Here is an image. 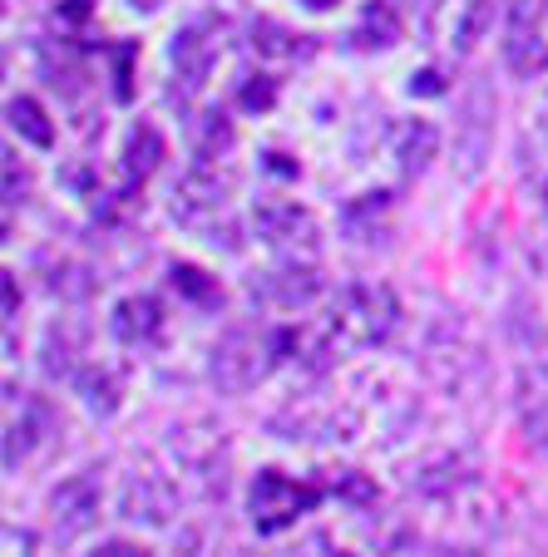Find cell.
<instances>
[{
	"instance_id": "1",
	"label": "cell",
	"mask_w": 548,
	"mask_h": 557,
	"mask_svg": "<svg viewBox=\"0 0 548 557\" xmlns=\"http://www.w3.org/2000/svg\"><path fill=\"white\" fill-rule=\"evenodd\" d=\"M287 346H292L287 331H247V326L228 331V336L218 341V350H212V360H208L212 385H218L222 395H247L257 380H267V370L282 360Z\"/></svg>"
},
{
	"instance_id": "2",
	"label": "cell",
	"mask_w": 548,
	"mask_h": 557,
	"mask_svg": "<svg viewBox=\"0 0 548 557\" xmlns=\"http://www.w3.org/2000/svg\"><path fill=\"white\" fill-rule=\"evenodd\" d=\"M489 148H495V95H489V85H470V95H464L460 104V138H454V173H460L464 183L479 178L485 173V158Z\"/></svg>"
},
{
	"instance_id": "3",
	"label": "cell",
	"mask_w": 548,
	"mask_h": 557,
	"mask_svg": "<svg viewBox=\"0 0 548 557\" xmlns=\"http://www.w3.org/2000/svg\"><path fill=\"white\" fill-rule=\"evenodd\" d=\"M312 504H317V488L292 484V479H287V473H277V469L257 473L253 494H247V508H253L257 533H282V528H292Z\"/></svg>"
},
{
	"instance_id": "4",
	"label": "cell",
	"mask_w": 548,
	"mask_h": 557,
	"mask_svg": "<svg viewBox=\"0 0 548 557\" xmlns=\"http://www.w3.org/2000/svg\"><path fill=\"white\" fill-rule=\"evenodd\" d=\"M331 326H337L341 341H356V346L386 341L390 326H395V296H390V286H351Z\"/></svg>"
},
{
	"instance_id": "5",
	"label": "cell",
	"mask_w": 548,
	"mask_h": 557,
	"mask_svg": "<svg viewBox=\"0 0 548 557\" xmlns=\"http://www.w3.org/2000/svg\"><path fill=\"white\" fill-rule=\"evenodd\" d=\"M253 232L263 237V243L272 247H312V237H317V222H312V212L296 208L292 198H263L253 208Z\"/></svg>"
},
{
	"instance_id": "6",
	"label": "cell",
	"mask_w": 548,
	"mask_h": 557,
	"mask_svg": "<svg viewBox=\"0 0 548 557\" xmlns=\"http://www.w3.org/2000/svg\"><path fill=\"white\" fill-rule=\"evenodd\" d=\"M50 508H54V533L80 537L85 528H95V518H99V479L95 473L64 479V484L50 494Z\"/></svg>"
},
{
	"instance_id": "7",
	"label": "cell",
	"mask_w": 548,
	"mask_h": 557,
	"mask_svg": "<svg viewBox=\"0 0 548 557\" xmlns=\"http://www.w3.org/2000/svg\"><path fill=\"white\" fill-rule=\"evenodd\" d=\"M222 208H228V183H222L218 173L193 169V173H183V178L173 183V218L188 222V227L208 222L212 212H222Z\"/></svg>"
},
{
	"instance_id": "8",
	"label": "cell",
	"mask_w": 548,
	"mask_h": 557,
	"mask_svg": "<svg viewBox=\"0 0 548 557\" xmlns=\"http://www.w3.org/2000/svg\"><path fill=\"white\" fill-rule=\"evenodd\" d=\"M169 60H173V70H179L183 89H203L208 85V74H212V64H218V40H208L203 25H183L169 45Z\"/></svg>"
},
{
	"instance_id": "9",
	"label": "cell",
	"mask_w": 548,
	"mask_h": 557,
	"mask_svg": "<svg viewBox=\"0 0 548 557\" xmlns=\"http://www.w3.org/2000/svg\"><path fill=\"white\" fill-rule=\"evenodd\" d=\"M253 296H263V301L277 306V311H296V306H312V301H317L321 282H317V272H306V267H282V272L257 276Z\"/></svg>"
},
{
	"instance_id": "10",
	"label": "cell",
	"mask_w": 548,
	"mask_h": 557,
	"mask_svg": "<svg viewBox=\"0 0 548 557\" xmlns=\"http://www.w3.org/2000/svg\"><path fill=\"white\" fill-rule=\"evenodd\" d=\"M163 331V306L154 296H124L114 306V336L124 346H154Z\"/></svg>"
},
{
	"instance_id": "11",
	"label": "cell",
	"mask_w": 548,
	"mask_h": 557,
	"mask_svg": "<svg viewBox=\"0 0 548 557\" xmlns=\"http://www.w3.org/2000/svg\"><path fill=\"white\" fill-rule=\"evenodd\" d=\"M124 518H144V523L163 528L173 518V488L159 479H129L124 484Z\"/></svg>"
},
{
	"instance_id": "12",
	"label": "cell",
	"mask_w": 548,
	"mask_h": 557,
	"mask_svg": "<svg viewBox=\"0 0 548 557\" xmlns=\"http://www.w3.org/2000/svg\"><path fill=\"white\" fill-rule=\"evenodd\" d=\"M163 163V134L154 124H134L129 128V138H124V169H129V178H138L144 183L148 173Z\"/></svg>"
},
{
	"instance_id": "13",
	"label": "cell",
	"mask_w": 548,
	"mask_h": 557,
	"mask_svg": "<svg viewBox=\"0 0 548 557\" xmlns=\"http://www.w3.org/2000/svg\"><path fill=\"white\" fill-rule=\"evenodd\" d=\"M440 153V128L435 124H411L401 138V173L415 178V173L430 169V158Z\"/></svg>"
},
{
	"instance_id": "14",
	"label": "cell",
	"mask_w": 548,
	"mask_h": 557,
	"mask_svg": "<svg viewBox=\"0 0 548 557\" xmlns=\"http://www.w3.org/2000/svg\"><path fill=\"white\" fill-rule=\"evenodd\" d=\"M401 40V21H395V11H390L386 0H370L366 15H361V30H356V45H376V50H390V45Z\"/></svg>"
},
{
	"instance_id": "15",
	"label": "cell",
	"mask_w": 548,
	"mask_h": 557,
	"mask_svg": "<svg viewBox=\"0 0 548 557\" xmlns=\"http://www.w3.org/2000/svg\"><path fill=\"white\" fill-rule=\"evenodd\" d=\"M11 128L35 148H50L54 144V124L45 119V109L35 99H11Z\"/></svg>"
},
{
	"instance_id": "16",
	"label": "cell",
	"mask_w": 548,
	"mask_h": 557,
	"mask_svg": "<svg viewBox=\"0 0 548 557\" xmlns=\"http://www.w3.org/2000/svg\"><path fill=\"white\" fill-rule=\"evenodd\" d=\"M495 30V0H464V15L454 25V50H475Z\"/></svg>"
},
{
	"instance_id": "17",
	"label": "cell",
	"mask_w": 548,
	"mask_h": 557,
	"mask_svg": "<svg viewBox=\"0 0 548 557\" xmlns=\"http://www.w3.org/2000/svg\"><path fill=\"white\" fill-rule=\"evenodd\" d=\"M232 148V124L222 114H198V124H193V153L198 158H218Z\"/></svg>"
},
{
	"instance_id": "18",
	"label": "cell",
	"mask_w": 548,
	"mask_h": 557,
	"mask_svg": "<svg viewBox=\"0 0 548 557\" xmlns=\"http://www.w3.org/2000/svg\"><path fill=\"white\" fill-rule=\"evenodd\" d=\"M173 292H183L188 301H222V292H218V282H208V272H198V267H173Z\"/></svg>"
},
{
	"instance_id": "19",
	"label": "cell",
	"mask_w": 548,
	"mask_h": 557,
	"mask_svg": "<svg viewBox=\"0 0 548 557\" xmlns=\"http://www.w3.org/2000/svg\"><path fill=\"white\" fill-rule=\"evenodd\" d=\"M85 405H89V414H114L119 410V375H109V370L89 375L85 380Z\"/></svg>"
},
{
	"instance_id": "20",
	"label": "cell",
	"mask_w": 548,
	"mask_h": 557,
	"mask_svg": "<svg viewBox=\"0 0 548 557\" xmlns=\"http://www.w3.org/2000/svg\"><path fill=\"white\" fill-rule=\"evenodd\" d=\"M114 64H119V89H114V99L119 104H129V99H134V85H129V70H134V45H119L114 50Z\"/></svg>"
},
{
	"instance_id": "21",
	"label": "cell",
	"mask_w": 548,
	"mask_h": 557,
	"mask_svg": "<svg viewBox=\"0 0 548 557\" xmlns=\"http://www.w3.org/2000/svg\"><path fill=\"white\" fill-rule=\"evenodd\" d=\"M277 89L272 79H253V85H243V109H272Z\"/></svg>"
},
{
	"instance_id": "22",
	"label": "cell",
	"mask_w": 548,
	"mask_h": 557,
	"mask_svg": "<svg viewBox=\"0 0 548 557\" xmlns=\"http://www.w3.org/2000/svg\"><path fill=\"white\" fill-rule=\"evenodd\" d=\"M411 95H421V99H435V95H445V79L435 70H421L411 79Z\"/></svg>"
},
{
	"instance_id": "23",
	"label": "cell",
	"mask_w": 548,
	"mask_h": 557,
	"mask_svg": "<svg viewBox=\"0 0 548 557\" xmlns=\"http://www.w3.org/2000/svg\"><path fill=\"white\" fill-rule=\"evenodd\" d=\"M89 557H148V553L138 543H105V547H95Z\"/></svg>"
},
{
	"instance_id": "24",
	"label": "cell",
	"mask_w": 548,
	"mask_h": 557,
	"mask_svg": "<svg viewBox=\"0 0 548 557\" xmlns=\"http://www.w3.org/2000/svg\"><path fill=\"white\" fill-rule=\"evenodd\" d=\"M267 169L272 173H296V163H287V153H267Z\"/></svg>"
},
{
	"instance_id": "25",
	"label": "cell",
	"mask_w": 548,
	"mask_h": 557,
	"mask_svg": "<svg viewBox=\"0 0 548 557\" xmlns=\"http://www.w3.org/2000/svg\"><path fill=\"white\" fill-rule=\"evenodd\" d=\"M306 11H331V5H341V0H302Z\"/></svg>"
},
{
	"instance_id": "26",
	"label": "cell",
	"mask_w": 548,
	"mask_h": 557,
	"mask_svg": "<svg viewBox=\"0 0 548 557\" xmlns=\"http://www.w3.org/2000/svg\"><path fill=\"white\" fill-rule=\"evenodd\" d=\"M129 5H134V11H159L163 0H129Z\"/></svg>"
},
{
	"instance_id": "27",
	"label": "cell",
	"mask_w": 548,
	"mask_h": 557,
	"mask_svg": "<svg viewBox=\"0 0 548 557\" xmlns=\"http://www.w3.org/2000/svg\"><path fill=\"white\" fill-rule=\"evenodd\" d=\"M544 202H548V188H544Z\"/></svg>"
}]
</instances>
